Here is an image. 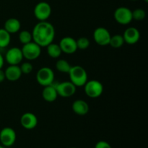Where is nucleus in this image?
Returning <instances> with one entry per match:
<instances>
[{
  "label": "nucleus",
  "instance_id": "f257e3e1",
  "mask_svg": "<svg viewBox=\"0 0 148 148\" xmlns=\"http://www.w3.org/2000/svg\"><path fill=\"white\" fill-rule=\"evenodd\" d=\"M33 41L40 47H46L55 38V28L51 23L40 21L34 26L32 32Z\"/></svg>",
  "mask_w": 148,
  "mask_h": 148
},
{
  "label": "nucleus",
  "instance_id": "f03ea898",
  "mask_svg": "<svg viewBox=\"0 0 148 148\" xmlns=\"http://www.w3.org/2000/svg\"><path fill=\"white\" fill-rule=\"evenodd\" d=\"M69 79L76 87H82L88 81V73L82 66L75 65L71 67L69 72Z\"/></svg>",
  "mask_w": 148,
  "mask_h": 148
},
{
  "label": "nucleus",
  "instance_id": "7ed1b4c3",
  "mask_svg": "<svg viewBox=\"0 0 148 148\" xmlns=\"http://www.w3.org/2000/svg\"><path fill=\"white\" fill-rule=\"evenodd\" d=\"M84 90L89 98H97L102 95L103 92V85L100 81L96 79H90L87 81L85 84Z\"/></svg>",
  "mask_w": 148,
  "mask_h": 148
},
{
  "label": "nucleus",
  "instance_id": "20e7f679",
  "mask_svg": "<svg viewBox=\"0 0 148 148\" xmlns=\"http://www.w3.org/2000/svg\"><path fill=\"white\" fill-rule=\"evenodd\" d=\"M36 80L43 87L51 85L54 81V72L50 67H41L36 73Z\"/></svg>",
  "mask_w": 148,
  "mask_h": 148
},
{
  "label": "nucleus",
  "instance_id": "39448f33",
  "mask_svg": "<svg viewBox=\"0 0 148 148\" xmlns=\"http://www.w3.org/2000/svg\"><path fill=\"white\" fill-rule=\"evenodd\" d=\"M21 50L23 58L29 61L38 59L41 53V47L34 41L23 45Z\"/></svg>",
  "mask_w": 148,
  "mask_h": 148
},
{
  "label": "nucleus",
  "instance_id": "423d86ee",
  "mask_svg": "<svg viewBox=\"0 0 148 148\" xmlns=\"http://www.w3.org/2000/svg\"><path fill=\"white\" fill-rule=\"evenodd\" d=\"M114 17L116 21L121 25H128L132 21V12L126 7H118L114 11Z\"/></svg>",
  "mask_w": 148,
  "mask_h": 148
},
{
  "label": "nucleus",
  "instance_id": "0eeeda50",
  "mask_svg": "<svg viewBox=\"0 0 148 148\" xmlns=\"http://www.w3.org/2000/svg\"><path fill=\"white\" fill-rule=\"evenodd\" d=\"M51 7L46 1H40L34 8V15L39 21H46L51 14Z\"/></svg>",
  "mask_w": 148,
  "mask_h": 148
},
{
  "label": "nucleus",
  "instance_id": "6e6552de",
  "mask_svg": "<svg viewBox=\"0 0 148 148\" xmlns=\"http://www.w3.org/2000/svg\"><path fill=\"white\" fill-rule=\"evenodd\" d=\"M58 95L62 98H69L76 92L77 87L70 81L59 82L55 85Z\"/></svg>",
  "mask_w": 148,
  "mask_h": 148
},
{
  "label": "nucleus",
  "instance_id": "1a4fd4ad",
  "mask_svg": "<svg viewBox=\"0 0 148 148\" xmlns=\"http://www.w3.org/2000/svg\"><path fill=\"white\" fill-rule=\"evenodd\" d=\"M111 33L106 27H98L94 30L93 39L95 43L101 46H106L109 44Z\"/></svg>",
  "mask_w": 148,
  "mask_h": 148
},
{
  "label": "nucleus",
  "instance_id": "9d476101",
  "mask_svg": "<svg viewBox=\"0 0 148 148\" xmlns=\"http://www.w3.org/2000/svg\"><path fill=\"white\" fill-rule=\"evenodd\" d=\"M16 132L11 127H4L0 132V142L3 146L10 147L16 141Z\"/></svg>",
  "mask_w": 148,
  "mask_h": 148
},
{
  "label": "nucleus",
  "instance_id": "9b49d317",
  "mask_svg": "<svg viewBox=\"0 0 148 148\" xmlns=\"http://www.w3.org/2000/svg\"><path fill=\"white\" fill-rule=\"evenodd\" d=\"M23 59V55L22 50L18 47L11 48L5 54V61L10 65H18Z\"/></svg>",
  "mask_w": 148,
  "mask_h": 148
},
{
  "label": "nucleus",
  "instance_id": "f8f14e48",
  "mask_svg": "<svg viewBox=\"0 0 148 148\" xmlns=\"http://www.w3.org/2000/svg\"><path fill=\"white\" fill-rule=\"evenodd\" d=\"M59 45L62 49V51L67 54H72L75 53L78 49L76 40L74 38L69 37V36H66L62 38Z\"/></svg>",
  "mask_w": 148,
  "mask_h": 148
},
{
  "label": "nucleus",
  "instance_id": "ddd939ff",
  "mask_svg": "<svg viewBox=\"0 0 148 148\" xmlns=\"http://www.w3.org/2000/svg\"><path fill=\"white\" fill-rule=\"evenodd\" d=\"M124 43L130 45L137 43L140 38V33L138 29L134 27H130L126 29L122 35Z\"/></svg>",
  "mask_w": 148,
  "mask_h": 148
},
{
  "label": "nucleus",
  "instance_id": "4468645a",
  "mask_svg": "<svg viewBox=\"0 0 148 148\" xmlns=\"http://www.w3.org/2000/svg\"><path fill=\"white\" fill-rule=\"evenodd\" d=\"M38 118L34 114L30 112L25 113L20 118V124L26 130H33L38 124Z\"/></svg>",
  "mask_w": 148,
  "mask_h": 148
},
{
  "label": "nucleus",
  "instance_id": "2eb2a0df",
  "mask_svg": "<svg viewBox=\"0 0 148 148\" xmlns=\"http://www.w3.org/2000/svg\"><path fill=\"white\" fill-rule=\"evenodd\" d=\"M5 77L7 80L15 82L18 80L22 76V72L18 65H10L4 71Z\"/></svg>",
  "mask_w": 148,
  "mask_h": 148
},
{
  "label": "nucleus",
  "instance_id": "dca6fc26",
  "mask_svg": "<svg viewBox=\"0 0 148 148\" xmlns=\"http://www.w3.org/2000/svg\"><path fill=\"white\" fill-rule=\"evenodd\" d=\"M72 111L78 116H85L89 112V105L85 101L82 99L76 100L72 105Z\"/></svg>",
  "mask_w": 148,
  "mask_h": 148
},
{
  "label": "nucleus",
  "instance_id": "f3484780",
  "mask_svg": "<svg viewBox=\"0 0 148 148\" xmlns=\"http://www.w3.org/2000/svg\"><path fill=\"white\" fill-rule=\"evenodd\" d=\"M42 97L45 101L49 103L56 101L58 97V93L54 84L53 83L50 85L43 87L42 90Z\"/></svg>",
  "mask_w": 148,
  "mask_h": 148
},
{
  "label": "nucleus",
  "instance_id": "a211bd4d",
  "mask_svg": "<svg viewBox=\"0 0 148 148\" xmlns=\"http://www.w3.org/2000/svg\"><path fill=\"white\" fill-rule=\"evenodd\" d=\"M20 27H21V23L20 20L14 17L8 19L4 23V28L10 34L17 33L20 30Z\"/></svg>",
  "mask_w": 148,
  "mask_h": 148
},
{
  "label": "nucleus",
  "instance_id": "6ab92c4d",
  "mask_svg": "<svg viewBox=\"0 0 148 148\" xmlns=\"http://www.w3.org/2000/svg\"><path fill=\"white\" fill-rule=\"evenodd\" d=\"M47 49V53L50 57L53 59H57L62 54V51L60 46L57 43H53V42L46 46Z\"/></svg>",
  "mask_w": 148,
  "mask_h": 148
},
{
  "label": "nucleus",
  "instance_id": "aec40b11",
  "mask_svg": "<svg viewBox=\"0 0 148 148\" xmlns=\"http://www.w3.org/2000/svg\"><path fill=\"white\" fill-rule=\"evenodd\" d=\"M11 42V34L4 28H0V48H5Z\"/></svg>",
  "mask_w": 148,
  "mask_h": 148
},
{
  "label": "nucleus",
  "instance_id": "412c9836",
  "mask_svg": "<svg viewBox=\"0 0 148 148\" xmlns=\"http://www.w3.org/2000/svg\"><path fill=\"white\" fill-rule=\"evenodd\" d=\"M124 38L121 35L116 34L114 35L113 36H111L110 38L109 44L111 47L115 48V49H118V48L121 47L124 45Z\"/></svg>",
  "mask_w": 148,
  "mask_h": 148
},
{
  "label": "nucleus",
  "instance_id": "4be33fe9",
  "mask_svg": "<svg viewBox=\"0 0 148 148\" xmlns=\"http://www.w3.org/2000/svg\"><path fill=\"white\" fill-rule=\"evenodd\" d=\"M71 67H72V66L65 59H59L56 62V69L60 72L69 73Z\"/></svg>",
  "mask_w": 148,
  "mask_h": 148
},
{
  "label": "nucleus",
  "instance_id": "5701e85b",
  "mask_svg": "<svg viewBox=\"0 0 148 148\" xmlns=\"http://www.w3.org/2000/svg\"><path fill=\"white\" fill-rule=\"evenodd\" d=\"M19 40L23 45L28 43L33 40V37H32V33L27 30H22L19 33Z\"/></svg>",
  "mask_w": 148,
  "mask_h": 148
},
{
  "label": "nucleus",
  "instance_id": "b1692460",
  "mask_svg": "<svg viewBox=\"0 0 148 148\" xmlns=\"http://www.w3.org/2000/svg\"><path fill=\"white\" fill-rule=\"evenodd\" d=\"M132 12V19L133 20H137V21H141L144 20L146 17V12L143 9L137 8L135 9Z\"/></svg>",
  "mask_w": 148,
  "mask_h": 148
},
{
  "label": "nucleus",
  "instance_id": "393cba45",
  "mask_svg": "<svg viewBox=\"0 0 148 148\" xmlns=\"http://www.w3.org/2000/svg\"><path fill=\"white\" fill-rule=\"evenodd\" d=\"M76 42L77 49H80V50L87 49L90 46V43L89 39L86 37L79 38L77 40H76Z\"/></svg>",
  "mask_w": 148,
  "mask_h": 148
},
{
  "label": "nucleus",
  "instance_id": "a878e982",
  "mask_svg": "<svg viewBox=\"0 0 148 148\" xmlns=\"http://www.w3.org/2000/svg\"><path fill=\"white\" fill-rule=\"evenodd\" d=\"M20 68L21 69L22 74L28 75V74H30L33 71V66L30 62H24V63L22 64Z\"/></svg>",
  "mask_w": 148,
  "mask_h": 148
},
{
  "label": "nucleus",
  "instance_id": "bb28decb",
  "mask_svg": "<svg viewBox=\"0 0 148 148\" xmlns=\"http://www.w3.org/2000/svg\"><path fill=\"white\" fill-rule=\"evenodd\" d=\"M95 148H112L108 143L106 141H99L96 143Z\"/></svg>",
  "mask_w": 148,
  "mask_h": 148
},
{
  "label": "nucleus",
  "instance_id": "cd10ccee",
  "mask_svg": "<svg viewBox=\"0 0 148 148\" xmlns=\"http://www.w3.org/2000/svg\"><path fill=\"white\" fill-rule=\"evenodd\" d=\"M5 79L6 77H5V73H4V71L2 70V69H0V82H4Z\"/></svg>",
  "mask_w": 148,
  "mask_h": 148
},
{
  "label": "nucleus",
  "instance_id": "c85d7f7f",
  "mask_svg": "<svg viewBox=\"0 0 148 148\" xmlns=\"http://www.w3.org/2000/svg\"><path fill=\"white\" fill-rule=\"evenodd\" d=\"M3 66H4V57L0 53V69H2Z\"/></svg>",
  "mask_w": 148,
  "mask_h": 148
},
{
  "label": "nucleus",
  "instance_id": "c756f323",
  "mask_svg": "<svg viewBox=\"0 0 148 148\" xmlns=\"http://www.w3.org/2000/svg\"><path fill=\"white\" fill-rule=\"evenodd\" d=\"M145 1V2H148V0H144Z\"/></svg>",
  "mask_w": 148,
  "mask_h": 148
},
{
  "label": "nucleus",
  "instance_id": "7c9ffc66",
  "mask_svg": "<svg viewBox=\"0 0 148 148\" xmlns=\"http://www.w3.org/2000/svg\"><path fill=\"white\" fill-rule=\"evenodd\" d=\"M0 148H4V147H3V146H1V145H0Z\"/></svg>",
  "mask_w": 148,
  "mask_h": 148
},
{
  "label": "nucleus",
  "instance_id": "2f4dec72",
  "mask_svg": "<svg viewBox=\"0 0 148 148\" xmlns=\"http://www.w3.org/2000/svg\"><path fill=\"white\" fill-rule=\"evenodd\" d=\"M132 1H136V0H132Z\"/></svg>",
  "mask_w": 148,
  "mask_h": 148
},
{
  "label": "nucleus",
  "instance_id": "473e14b6",
  "mask_svg": "<svg viewBox=\"0 0 148 148\" xmlns=\"http://www.w3.org/2000/svg\"><path fill=\"white\" fill-rule=\"evenodd\" d=\"M71 148H76V147H71Z\"/></svg>",
  "mask_w": 148,
  "mask_h": 148
}]
</instances>
